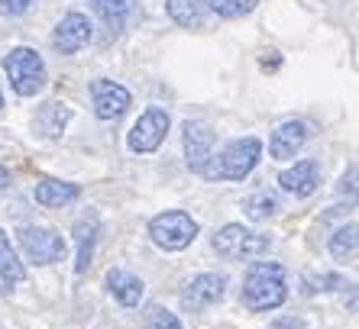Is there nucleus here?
Segmentation results:
<instances>
[{
  "instance_id": "7c9ffc66",
  "label": "nucleus",
  "mask_w": 359,
  "mask_h": 329,
  "mask_svg": "<svg viewBox=\"0 0 359 329\" xmlns=\"http://www.w3.org/2000/svg\"><path fill=\"white\" fill-rule=\"evenodd\" d=\"M7 290H10V281H7V278H4V274H0V297L7 294Z\"/></svg>"
},
{
  "instance_id": "0eeeda50",
  "label": "nucleus",
  "mask_w": 359,
  "mask_h": 329,
  "mask_svg": "<svg viewBox=\"0 0 359 329\" xmlns=\"http://www.w3.org/2000/svg\"><path fill=\"white\" fill-rule=\"evenodd\" d=\"M168 126H172V120H168L165 110L149 107L140 120H136L133 130H130V152H136V155H149V152H156V148L165 142Z\"/></svg>"
},
{
  "instance_id": "bb28decb",
  "label": "nucleus",
  "mask_w": 359,
  "mask_h": 329,
  "mask_svg": "<svg viewBox=\"0 0 359 329\" xmlns=\"http://www.w3.org/2000/svg\"><path fill=\"white\" fill-rule=\"evenodd\" d=\"M269 329H308V326H304V320H298V316H285V320L272 323Z\"/></svg>"
},
{
  "instance_id": "f3484780",
  "label": "nucleus",
  "mask_w": 359,
  "mask_h": 329,
  "mask_svg": "<svg viewBox=\"0 0 359 329\" xmlns=\"http://www.w3.org/2000/svg\"><path fill=\"white\" fill-rule=\"evenodd\" d=\"M107 288H110V294L117 297L123 307H136L142 300V281L136 278V274H130V272H120V268H114V272H107Z\"/></svg>"
},
{
  "instance_id": "aec40b11",
  "label": "nucleus",
  "mask_w": 359,
  "mask_h": 329,
  "mask_svg": "<svg viewBox=\"0 0 359 329\" xmlns=\"http://www.w3.org/2000/svg\"><path fill=\"white\" fill-rule=\"evenodd\" d=\"M356 223H346V226H340V230L330 236V255L337 258V262H353L356 258V246H359V236H356Z\"/></svg>"
},
{
  "instance_id": "393cba45",
  "label": "nucleus",
  "mask_w": 359,
  "mask_h": 329,
  "mask_svg": "<svg viewBox=\"0 0 359 329\" xmlns=\"http://www.w3.org/2000/svg\"><path fill=\"white\" fill-rule=\"evenodd\" d=\"M346 281L340 278V274H320V278H314V284H308V294H314V290H337V288H343Z\"/></svg>"
},
{
  "instance_id": "423d86ee",
  "label": "nucleus",
  "mask_w": 359,
  "mask_h": 329,
  "mask_svg": "<svg viewBox=\"0 0 359 329\" xmlns=\"http://www.w3.org/2000/svg\"><path fill=\"white\" fill-rule=\"evenodd\" d=\"M17 242L23 248V255L36 265H52L65 258V239L55 230H46V226H23L17 232Z\"/></svg>"
},
{
  "instance_id": "b1692460",
  "label": "nucleus",
  "mask_w": 359,
  "mask_h": 329,
  "mask_svg": "<svg viewBox=\"0 0 359 329\" xmlns=\"http://www.w3.org/2000/svg\"><path fill=\"white\" fill-rule=\"evenodd\" d=\"M142 329H184V326L172 310H165V307H152V310L146 313V326Z\"/></svg>"
},
{
  "instance_id": "f8f14e48",
  "label": "nucleus",
  "mask_w": 359,
  "mask_h": 329,
  "mask_svg": "<svg viewBox=\"0 0 359 329\" xmlns=\"http://www.w3.org/2000/svg\"><path fill=\"white\" fill-rule=\"evenodd\" d=\"M304 142H308V123H301V120H288V123H282L276 132H272V139H269V152H272V158L285 162V158L298 155Z\"/></svg>"
},
{
  "instance_id": "4468645a",
  "label": "nucleus",
  "mask_w": 359,
  "mask_h": 329,
  "mask_svg": "<svg viewBox=\"0 0 359 329\" xmlns=\"http://www.w3.org/2000/svg\"><path fill=\"white\" fill-rule=\"evenodd\" d=\"M33 197L39 206H68L81 197V188L72 181H39Z\"/></svg>"
},
{
  "instance_id": "9d476101",
  "label": "nucleus",
  "mask_w": 359,
  "mask_h": 329,
  "mask_svg": "<svg viewBox=\"0 0 359 329\" xmlns=\"http://www.w3.org/2000/svg\"><path fill=\"white\" fill-rule=\"evenodd\" d=\"M91 94H94V113H97V120H120L130 110V91L117 81L97 78L91 84Z\"/></svg>"
},
{
  "instance_id": "a211bd4d",
  "label": "nucleus",
  "mask_w": 359,
  "mask_h": 329,
  "mask_svg": "<svg viewBox=\"0 0 359 329\" xmlns=\"http://www.w3.org/2000/svg\"><path fill=\"white\" fill-rule=\"evenodd\" d=\"M68 120H72V110L65 107V104H59V100H49V104H42L39 113H36V123H39V130L49 136V139H59L62 132H65Z\"/></svg>"
},
{
  "instance_id": "ddd939ff",
  "label": "nucleus",
  "mask_w": 359,
  "mask_h": 329,
  "mask_svg": "<svg viewBox=\"0 0 359 329\" xmlns=\"http://www.w3.org/2000/svg\"><path fill=\"white\" fill-rule=\"evenodd\" d=\"M278 184H282V190L294 194V197H311V194L318 190V184H320V164L311 162V158H304V162H294V168L282 172Z\"/></svg>"
},
{
  "instance_id": "6ab92c4d",
  "label": "nucleus",
  "mask_w": 359,
  "mask_h": 329,
  "mask_svg": "<svg viewBox=\"0 0 359 329\" xmlns=\"http://www.w3.org/2000/svg\"><path fill=\"white\" fill-rule=\"evenodd\" d=\"M91 10L100 17V23L107 26L110 36H120L130 17V0H91Z\"/></svg>"
},
{
  "instance_id": "39448f33",
  "label": "nucleus",
  "mask_w": 359,
  "mask_h": 329,
  "mask_svg": "<svg viewBox=\"0 0 359 329\" xmlns=\"http://www.w3.org/2000/svg\"><path fill=\"white\" fill-rule=\"evenodd\" d=\"M149 236L165 252H182L198 239V223L184 210H165V214L149 220Z\"/></svg>"
},
{
  "instance_id": "412c9836",
  "label": "nucleus",
  "mask_w": 359,
  "mask_h": 329,
  "mask_svg": "<svg viewBox=\"0 0 359 329\" xmlns=\"http://www.w3.org/2000/svg\"><path fill=\"white\" fill-rule=\"evenodd\" d=\"M0 274H4L7 281H13V284L26 281V268L17 258V252H13V246H10V239H7L4 230H0Z\"/></svg>"
},
{
  "instance_id": "f257e3e1",
  "label": "nucleus",
  "mask_w": 359,
  "mask_h": 329,
  "mask_svg": "<svg viewBox=\"0 0 359 329\" xmlns=\"http://www.w3.org/2000/svg\"><path fill=\"white\" fill-rule=\"evenodd\" d=\"M243 304L252 313L276 310L288 300V284H285V268L278 262H252L243 278Z\"/></svg>"
},
{
  "instance_id": "2f4dec72",
  "label": "nucleus",
  "mask_w": 359,
  "mask_h": 329,
  "mask_svg": "<svg viewBox=\"0 0 359 329\" xmlns=\"http://www.w3.org/2000/svg\"><path fill=\"white\" fill-rule=\"evenodd\" d=\"M0 110H4V91H0Z\"/></svg>"
},
{
  "instance_id": "9b49d317",
  "label": "nucleus",
  "mask_w": 359,
  "mask_h": 329,
  "mask_svg": "<svg viewBox=\"0 0 359 329\" xmlns=\"http://www.w3.org/2000/svg\"><path fill=\"white\" fill-rule=\"evenodd\" d=\"M91 23L84 13H65L55 26V33H52V46L62 52V55H75L81 52L88 42H91Z\"/></svg>"
},
{
  "instance_id": "4be33fe9",
  "label": "nucleus",
  "mask_w": 359,
  "mask_h": 329,
  "mask_svg": "<svg viewBox=\"0 0 359 329\" xmlns=\"http://www.w3.org/2000/svg\"><path fill=\"white\" fill-rule=\"evenodd\" d=\"M276 210H278V204H276V197H269V194H250V197L243 200V214L250 216L252 223H262V220H272L276 216Z\"/></svg>"
},
{
  "instance_id": "f03ea898",
  "label": "nucleus",
  "mask_w": 359,
  "mask_h": 329,
  "mask_svg": "<svg viewBox=\"0 0 359 329\" xmlns=\"http://www.w3.org/2000/svg\"><path fill=\"white\" fill-rule=\"evenodd\" d=\"M259 158H262V142L256 136H243V139L230 142L220 155H210L208 164L201 168V174L208 181H243L259 164Z\"/></svg>"
},
{
  "instance_id": "c85d7f7f",
  "label": "nucleus",
  "mask_w": 359,
  "mask_h": 329,
  "mask_svg": "<svg viewBox=\"0 0 359 329\" xmlns=\"http://www.w3.org/2000/svg\"><path fill=\"white\" fill-rule=\"evenodd\" d=\"M7 188H10V172L4 168V164H0V194H4Z\"/></svg>"
},
{
  "instance_id": "dca6fc26",
  "label": "nucleus",
  "mask_w": 359,
  "mask_h": 329,
  "mask_svg": "<svg viewBox=\"0 0 359 329\" xmlns=\"http://www.w3.org/2000/svg\"><path fill=\"white\" fill-rule=\"evenodd\" d=\"M165 10L178 26L194 29V26H204V20H208L210 0H165Z\"/></svg>"
},
{
  "instance_id": "cd10ccee",
  "label": "nucleus",
  "mask_w": 359,
  "mask_h": 329,
  "mask_svg": "<svg viewBox=\"0 0 359 329\" xmlns=\"http://www.w3.org/2000/svg\"><path fill=\"white\" fill-rule=\"evenodd\" d=\"M340 190H350V194H353V190H356V164H353V168H350V174H346V178H343Z\"/></svg>"
},
{
  "instance_id": "1a4fd4ad",
  "label": "nucleus",
  "mask_w": 359,
  "mask_h": 329,
  "mask_svg": "<svg viewBox=\"0 0 359 329\" xmlns=\"http://www.w3.org/2000/svg\"><path fill=\"white\" fill-rule=\"evenodd\" d=\"M226 294V278L224 274H214V272H204L198 278H191L184 284L182 290V304L188 310H204V307H214L220 304Z\"/></svg>"
},
{
  "instance_id": "c756f323",
  "label": "nucleus",
  "mask_w": 359,
  "mask_h": 329,
  "mask_svg": "<svg viewBox=\"0 0 359 329\" xmlns=\"http://www.w3.org/2000/svg\"><path fill=\"white\" fill-rule=\"evenodd\" d=\"M262 68H278V55H266L262 58Z\"/></svg>"
},
{
  "instance_id": "20e7f679",
  "label": "nucleus",
  "mask_w": 359,
  "mask_h": 329,
  "mask_svg": "<svg viewBox=\"0 0 359 329\" xmlns=\"http://www.w3.org/2000/svg\"><path fill=\"white\" fill-rule=\"evenodd\" d=\"M4 71H7L10 84H13V91H17L20 97H36V94L46 88V78H49L42 55L36 49H26V46L13 49L4 58Z\"/></svg>"
},
{
  "instance_id": "5701e85b",
  "label": "nucleus",
  "mask_w": 359,
  "mask_h": 329,
  "mask_svg": "<svg viewBox=\"0 0 359 329\" xmlns=\"http://www.w3.org/2000/svg\"><path fill=\"white\" fill-rule=\"evenodd\" d=\"M259 0H210V10L224 20H236V17H246L256 10Z\"/></svg>"
},
{
  "instance_id": "a878e982",
  "label": "nucleus",
  "mask_w": 359,
  "mask_h": 329,
  "mask_svg": "<svg viewBox=\"0 0 359 329\" xmlns=\"http://www.w3.org/2000/svg\"><path fill=\"white\" fill-rule=\"evenodd\" d=\"M33 4L36 0H0V13H4V17H23Z\"/></svg>"
},
{
  "instance_id": "2eb2a0df",
  "label": "nucleus",
  "mask_w": 359,
  "mask_h": 329,
  "mask_svg": "<svg viewBox=\"0 0 359 329\" xmlns=\"http://www.w3.org/2000/svg\"><path fill=\"white\" fill-rule=\"evenodd\" d=\"M94 239H97V216L88 214L75 223V242H78V255H75V272L84 274L94 255Z\"/></svg>"
},
{
  "instance_id": "6e6552de",
  "label": "nucleus",
  "mask_w": 359,
  "mask_h": 329,
  "mask_svg": "<svg viewBox=\"0 0 359 329\" xmlns=\"http://www.w3.org/2000/svg\"><path fill=\"white\" fill-rule=\"evenodd\" d=\"M182 142H184V162H188V168L191 172L201 174V168L208 164V158L214 155V130H210L204 120H188V123L182 126Z\"/></svg>"
},
{
  "instance_id": "7ed1b4c3",
  "label": "nucleus",
  "mask_w": 359,
  "mask_h": 329,
  "mask_svg": "<svg viewBox=\"0 0 359 329\" xmlns=\"http://www.w3.org/2000/svg\"><path fill=\"white\" fill-rule=\"evenodd\" d=\"M214 252L230 262H243V258H259L272 248V239L266 232H256L243 223H226L220 232H214Z\"/></svg>"
}]
</instances>
